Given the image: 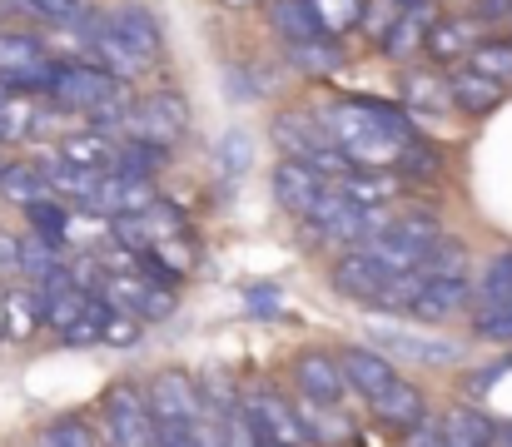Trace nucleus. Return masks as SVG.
Returning <instances> with one entry per match:
<instances>
[{"label":"nucleus","instance_id":"1","mask_svg":"<svg viewBox=\"0 0 512 447\" xmlns=\"http://www.w3.org/2000/svg\"><path fill=\"white\" fill-rule=\"evenodd\" d=\"M329 145L339 149L348 164H373L393 169L398 154L413 145L423 130L403 115V105H388L378 95H329L314 105Z\"/></svg>","mask_w":512,"mask_h":447},{"label":"nucleus","instance_id":"2","mask_svg":"<svg viewBox=\"0 0 512 447\" xmlns=\"http://www.w3.org/2000/svg\"><path fill=\"white\" fill-rule=\"evenodd\" d=\"M45 100L55 105V110H70V115H80L85 125H100V130H125V115H130V105H135V85H125V80H115L105 65H95V60H55V70H50V85H45Z\"/></svg>","mask_w":512,"mask_h":447},{"label":"nucleus","instance_id":"3","mask_svg":"<svg viewBox=\"0 0 512 447\" xmlns=\"http://www.w3.org/2000/svg\"><path fill=\"white\" fill-rule=\"evenodd\" d=\"M269 145L279 149L284 159H304V164H314L324 179H339L343 169H353L339 149L329 145V135H324L314 105H279V110L269 115Z\"/></svg>","mask_w":512,"mask_h":447},{"label":"nucleus","instance_id":"4","mask_svg":"<svg viewBox=\"0 0 512 447\" xmlns=\"http://www.w3.org/2000/svg\"><path fill=\"white\" fill-rule=\"evenodd\" d=\"M388 214H393V209H363V204L343 199L339 189H329V194L319 199V209H314L309 219H299V229H304V239L319 244V249H353V244H363L368 234H378V229L388 224Z\"/></svg>","mask_w":512,"mask_h":447},{"label":"nucleus","instance_id":"5","mask_svg":"<svg viewBox=\"0 0 512 447\" xmlns=\"http://www.w3.org/2000/svg\"><path fill=\"white\" fill-rule=\"evenodd\" d=\"M100 447H155V418L145 403V383L135 378H115L100 393Z\"/></svg>","mask_w":512,"mask_h":447},{"label":"nucleus","instance_id":"6","mask_svg":"<svg viewBox=\"0 0 512 447\" xmlns=\"http://www.w3.org/2000/svg\"><path fill=\"white\" fill-rule=\"evenodd\" d=\"M239 413L249 418V428L264 443L309 447L304 418H299V398L289 388H279V383H249V388H239Z\"/></svg>","mask_w":512,"mask_h":447},{"label":"nucleus","instance_id":"7","mask_svg":"<svg viewBox=\"0 0 512 447\" xmlns=\"http://www.w3.org/2000/svg\"><path fill=\"white\" fill-rule=\"evenodd\" d=\"M145 403L155 428H194L204 423V383L189 368H160L145 378Z\"/></svg>","mask_w":512,"mask_h":447},{"label":"nucleus","instance_id":"8","mask_svg":"<svg viewBox=\"0 0 512 447\" xmlns=\"http://www.w3.org/2000/svg\"><path fill=\"white\" fill-rule=\"evenodd\" d=\"M284 388L304 403H348V388H343V368L334 348H319V343H304L289 353L284 363Z\"/></svg>","mask_w":512,"mask_h":447},{"label":"nucleus","instance_id":"9","mask_svg":"<svg viewBox=\"0 0 512 447\" xmlns=\"http://www.w3.org/2000/svg\"><path fill=\"white\" fill-rule=\"evenodd\" d=\"M55 70V55L40 35L30 30H0V90H20V95H45Z\"/></svg>","mask_w":512,"mask_h":447},{"label":"nucleus","instance_id":"10","mask_svg":"<svg viewBox=\"0 0 512 447\" xmlns=\"http://www.w3.org/2000/svg\"><path fill=\"white\" fill-rule=\"evenodd\" d=\"M478 308V294H473V279H438V274H423L418 289L408 298L403 318L418 323V328H448L458 318H468Z\"/></svg>","mask_w":512,"mask_h":447},{"label":"nucleus","instance_id":"11","mask_svg":"<svg viewBox=\"0 0 512 447\" xmlns=\"http://www.w3.org/2000/svg\"><path fill=\"white\" fill-rule=\"evenodd\" d=\"M120 135H140V140H155V145L179 149L189 135V100L179 90H150V95H135L130 115H125V130Z\"/></svg>","mask_w":512,"mask_h":447},{"label":"nucleus","instance_id":"12","mask_svg":"<svg viewBox=\"0 0 512 447\" xmlns=\"http://www.w3.org/2000/svg\"><path fill=\"white\" fill-rule=\"evenodd\" d=\"M398 105L413 125H438V120H458L453 100H448V75L428 60H408L398 70Z\"/></svg>","mask_w":512,"mask_h":447},{"label":"nucleus","instance_id":"13","mask_svg":"<svg viewBox=\"0 0 512 447\" xmlns=\"http://www.w3.org/2000/svg\"><path fill=\"white\" fill-rule=\"evenodd\" d=\"M334 189V179H324L314 164H304V159H274V169H269V199H274V209L284 214V219H309L314 209H319V199Z\"/></svg>","mask_w":512,"mask_h":447},{"label":"nucleus","instance_id":"14","mask_svg":"<svg viewBox=\"0 0 512 447\" xmlns=\"http://www.w3.org/2000/svg\"><path fill=\"white\" fill-rule=\"evenodd\" d=\"M478 20L468 15V10H433L428 15V30H423V55L418 60H428V65H438V70H448V65H463L468 60V50L478 45Z\"/></svg>","mask_w":512,"mask_h":447},{"label":"nucleus","instance_id":"15","mask_svg":"<svg viewBox=\"0 0 512 447\" xmlns=\"http://www.w3.org/2000/svg\"><path fill=\"white\" fill-rule=\"evenodd\" d=\"M334 353H339V368H343V388H348V398H358V403L378 398L388 383L403 378L398 363H393L383 348H373V343H343Z\"/></svg>","mask_w":512,"mask_h":447},{"label":"nucleus","instance_id":"16","mask_svg":"<svg viewBox=\"0 0 512 447\" xmlns=\"http://www.w3.org/2000/svg\"><path fill=\"white\" fill-rule=\"evenodd\" d=\"M373 348H383L393 363H413V368H453V363L468 358L463 343L428 338V333H413V328H378L373 333Z\"/></svg>","mask_w":512,"mask_h":447},{"label":"nucleus","instance_id":"17","mask_svg":"<svg viewBox=\"0 0 512 447\" xmlns=\"http://www.w3.org/2000/svg\"><path fill=\"white\" fill-rule=\"evenodd\" d=\"M105 25H110L135 55H145L150 65L165 60V25H160V15H155L145 0H115V5L105 10Z\"/></svg>","mask_w":512,"mask_h":447},{"label":"nucleus","instance_id":"18","mask_svg":"<svg viewBox=\"0 0 512 447\" xmlns=\"http://www.w3.org/2000/svg\"><path fill=\"white\" fill-rule=\"evenodd\" d=\"M443 75H448V100H453V115L458 120H488L508 100V90L498 80H488V75H478L468 65H448Z\"/></svg>","mask_w":512,"mask_h":447},{"label":"nucleus","instance_id":"19","mask_svg":"<svg viewBox=\"0 0 512 447\" xmlns=\"http://www.w3.org/2000/svg\"><path fill=\"white\" fill-rule=\"evenodd\" d=\"M150 204H160V179L125 174V169H105L100 174V189H95V209L100 214L125 219V214H145Z\"/></svg>","mask_w":512,"mask_h":447},{"label":"nucleus","instance_id":"20","mask_svg":"<svg viewBox=\"0 0 512 447\" xmlns=\"http://www.w3.org/2000/svg\"><path fill=\"white\" fill-rule=\"evenodd\" d=\"M279 55L294 75L304 80H334L343 65H348V40L334 35H304V40H279Z\"/></svg>","mask_w":512,"mask_h":447},{"label":"nucleus","instance_id":"21","mask_svg":"<svg viewBox=\"0 0 512 447\" xmlns=\"http://www.w3.org/2000/svg\"><path fill=\"white\" fill-rule=\"evenodd\" d=\"M368 408V418L383 428V433H403V428H413L418 418H428V398H423V388L413 383V378H398V383H388L378 398H368L363 403Z\"/></svg>","mask_w":512,"mask_h":447},{"label":"nucleus","instance_id":"22","mask_svg":"<svg viewBox=\"0 0 512 447\" xmlns=\"http://www.w3.org/2000/svg\"><path fill=\"white\" fill-rule=\"evenodd\" d=\"M334 189H339L343 199H353V204H363V209H393L398 199H403V179H398V169H373V164H353V169H343L339 179H334Z\"/></svg>","mask_w":512,"mask_h":447},{"label":"nucleus","instance_id":"23","mask_svg":"<svg viewBox=\"0 0 512 447\" xmlns=\"http://www.w3.org/2000/svg\"><path fill=\"white\" fill-rule=\"evenodd\" d=\"M438 428H443V447H498V418L478 403H448L438 413Z\"/></svg>","mask_w":512,"mask_h":447},{"label":"nucleus","instance_id":"24","mask_svg":"<svg viewBox=\"0 0 512 447\" xmlns=\"http://www.w3.org/2000/svg\"><path fill=\"white\" fill-rule=\"evenodd\" d=\"M115 149H120V135H115V130H100V125H80V130H65V135L55 140V154H60L65 164L95 169V174L115 169Z\"/></svg>","mask_w":512,"mask_h":447},{"label":"nucleus","instance_id":"25","mask_svg":"<svg viewBox=\"0 0 512 447\" xmlns=\"http://www.w3.org/2000/svg\"><path fill=\"white\" fill-rule=\"evenodd\" d=\"M428 15H433V10H388V20H383V30H378V55H383V60H398V65L418 60V55H423Z\"/></svg>","mask_w":512,"mask_h":447},{"label":"nucleus","instance_id":"26","mask_svg":"<svg viewBox=\"0 0 512 447\" xmlns=\"http://www.w3.org/2000/svg\"><path fill=\"white\" fill-rule=\"evenodd\" d=\"M299 418H304L309 447H343L353 438V418L343 403H304L299 398Z\"/></svg>","mask_w":512,"mask_h":447},{"label":"nucleus","instance_id":"27","mask_svg":"<svg viewBox=\"0 0 512 447\" xmlns=\"http://www.w3.org/2000/svg\"><path fill=\"white\" fill-rule=\"evenodd\" d=\"M40 328H45V294L35 284L5 289V338L10 343H30Z\"/></svg>","mask_w":512,"mask_h":447},{"label":"nucleus","instance_id":"28","mask_svg":"<svg viewBox=\"0 0 512 447\" xmlns=\"http://www.w3.org/2000/svg\"><path fill=\"white\" fill-rule=\"evenodd\" d=\"M388 229L398 234V239H408L423 259H428V249L448 234V224H443V214L438 209H428V204H403L398 214H388Z\"/></svg>","mask_w":512,"mask_h":447},{"label":"nucleus","instance_id":"29","mask_svg":"<svg viewBox=\"0 0 512 447\" xmlns=\"http://www.w3.org/2000/svg\"><path fill=\"white\" fill-rule=\"evenodd\" d=\"M0 199L25 209L35 199H50V179H45V164L40 159H15L0 169Z\"/></svg>","mask_w":512,"mask_h":447},{"label":"nucleus","instance_id":"30","mask_svg":"<svg viewBox=\"0 0 512 447\" xmlns=\"http://www.w3.org/2000/svg\"><path fill=\"white\" fill-rule=\"evenodd\" d=\"M170 164H174L170 145H155V140H140V135H120L115 169H125V174H145V179H160Z\"/></svg>","mask_w":512,"mask_h":447},{"label":"nucleus","instance_id":"31","mask_svg":"<svg viewBox=\"0 0 512 447\" xmlns=\"http://www.w3.org/2000/svg\"><path fill=\"white\" fill-rule=\"evenodd\" d=\"M463 65L478 70V75H488V80H498L512 95V35H478V45L468 50Z\"/></svg>","mask_w":512,"mask_h":447},{"label":"nucleus","instance_id":"32","mask_svg":"<svg viewBox=\"0 0 512 447\" xmlns=\"http://www.w3.org/2000/svg\"><path fill=\"white\" fill-rule=\"evenodd\" d=\"M25 214V229L35 234V239H45V244H60L65 249V234H70V204L65 199H35V204H25L20 209Z\"/></svg>","mask_w":512,"mask_h":447},{"label":"nucleus","instance_id":"33","mask_svg":"<svg viewBox=\"0 0 512 447\" xmlns=\"http://www.w3.org/2000/svg\"><path fill=\"white\" fill-rule=\"evenodd\" d=\"M468 333L478 343H493V348H512V298H498V303H478L468 313Z\"/></svg>","mask_w":512,"mask_h":447},{"label":"nucleus","instance_id":"34","mask_svg":"<svg viewBox=\"0 0 512 447\" xmlns=\"http://www.w3.org/2000/svg\"><path fill=\"white\" fill-rule=\"evenodd\" d=\"M473 294H478V303H498V298H512V249L488 254V259L473 269Z\"/></svg>","mask_w":512,"mask_h":447},{"label":"nucleus","instance_id":"35","mask_svg":"<svg viewBox=\"0 0 512 447\" xmlns=\"http://www.w3.org/2000/svg\"><path fill=\"white\" fill-rule=\"evenodd\" d=\"M309 5H314L324 35H334V40H348L368 20V0H309Z\"/></svg>","mask_w":512,"mask_h":447},{"label":"nucleus","instance_id":"36","mask_svg":"<svg viewBox=\"0 0 512 447\" xmlns=\"http://www.w3.org/2000/svg\"><path fill=\"white\" fill-rule=\"evenodd\" d=\"M20 15L45 20V25H80L90 15V0H10Z\"/></svg>","mask_w":512,"mask_h":447},{"label":"nucleus","instance_id":"37","mask_svg":"<svg viewBox=\"0 0 512 447\" xmlns=\"http://www.w3.org/2000/svg\"><path fill=\"white\" fill-rule=\"evenodd\" d=\"M35 447H100V428H90L80 413H70V418H55Z\"/></svg>","mask_w":512,"mask_h":447},{"label":"nucleus","instance_id":"38","mask_svg":"<svg viewBox=\"0 0 512 447\" xmlns=\"http://www.w3.org/2000/svg\"><path fill=\"white\" fill-rule=\"evenodd\" d=\"M140 333H145V323H140L135 313H120V308H110L105 323H100V343H105V348H135Z\"/></svg>","mask_w":512,"mask_h":447},{"label":"nucleus","instance_id":"39","mask_svg":"<svg viewBox=\"0 0 512 447\" xmlns=\"http://www.w3.org/2000/svg\"><path fill=\"white\" fill-rule=\"evenodd\" d=\"M398 447H443V428H438V413L418 418L413 428L398 433Z\"/></svg>","mask_w":512,"mask_h":447},{"label":"nucleus","instance_id":"40","mask_svg":"<svg viewBox=\"0 0 512 447\" xmlns=\"http://www.w3.org/2000/svg\"><path fill=\"white\" fill-rule=\"evenodd\" d=\"M155 447H209V438H204L199 423H194V428H160V433H155Z\"/></svg>","mask_w":512,"mask_h":447},{"label":"nucleus","instance_id":"41","mask_svg":"<svg viewBox=\"0 0 512 447\" xmlns=\"http://www.w3.org/2000/svg\"><path fill=\"white\" fill-rule=\"evenodd\" d=\"M0 274H20V234L0 229Z\"/></svg>","mask_w":512,"mask_h":447},{"label":"nucleus","instance_id":"42","mask_svg":"<svg viewBox=\"0 0 512 447\" xmlns=\"http://www.w3.org/2000/svg\"><path fill=\"white\" fill-rule=\"evenodd\" d=\"M388 10H433V0H388Z\"/></svg>","mask_w":512,"mask_h":447},{"label":"nucleus","instance_id":"43","mask_svg":"<svg viewBox=\"0 0 512 447\" xmlns=\"http://www.w3.org/2000/svg\"><path fill=\"white\" fill-rule=\"evenodd\" d=\"M214 5H224V10H254V5H264V0H214Z\"/></svg>","mask_w":512,"mask_h":447},{"label":"nucleus","instance_id":"44","mask_svg":"<svg viewBox=\"0 0 512 447\" xmlns=\"http://www.w3.org/2000/svg\"><path fill=\"white\" fill-rule=\"evenodd\" d=\"M498 447H512V423H503V428H498Z\"/></svg>","mask_w":512,"mask_h":447},{"label":"nucleus","instance_id":"45","mask_svg":"<svg viewBox=\"0 0 512 447\" xmlns=\"http://www.w3.org/2000/svg\"><path fill=\"white\" fill-rule=\"evenodd\" d=\"M0 338H5V294H0Z\"/></svg>","mask_w":512,"mask_h":447},{"label":"nucleus","instance_id":"46","mask_svg":"<svg viewBox=\"0 0 512 447\" xmlns=\"http://www.w3.org/2000/svg\"><path fill=\"white\" fill-rule=\"evenodd\" d=\"M0 169H5V159H0Z\"/></svg>","mask_w":512,"mask_h":447},{"label":"nucleus","instance_id":"47","mask_svg":"<svg viewBox=\"0 0 512 447\" xmlns=\"http://www.w3.org/2000/svg\"><path fill=\"white\" fill-rule=\"evenodd\" d=\"M0 145H5V140H0Z\"/></svg>","mask_w":512,"mask_h":447}]
</instances>
